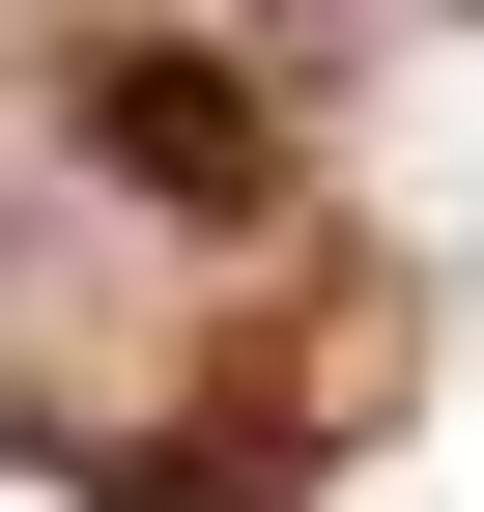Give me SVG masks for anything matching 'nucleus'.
Wrapping results in <instances>:
<instances>
[{
  "label": "nucleus",
  "mask_w": 484,
  "mask_h": 512,
  "mask_svg": "<svg viewBox=\"0 0 484 512\" xmlns=\"http://www.w3.org/2000/svg\"><path fill=\"white\" fill-rule=\"evenodd\" d=\"M86 171L171 200V228H257V200H285V114L228 86V57H86Z\"/></svg>",
  "instance_id": "nucleus-1"
}]
</instances>
